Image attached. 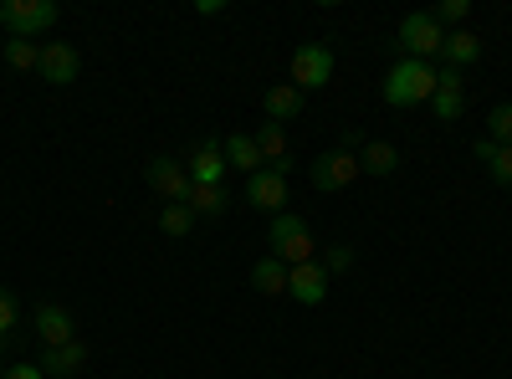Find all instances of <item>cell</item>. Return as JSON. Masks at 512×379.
<instances>
[{
    "label": "cell",
    "mask_w": 512,
    "mask_h": 379,
    "mask_svg": "<svg viewBox=\"0 0 512 379\" xmlns=\"http://www.w3.org/2000/svg\"><path fill=\"white\" fill-rule=\"evenodd\" d=\"M436 67L431 62H395L390 77H384V103L390 108H415V103H431L436 98Z\"/></svg>",
    "instance_id": "1"
},
{
    "label": "cell",
    "mask_w": 512,
    "mask_h": 379,
    "mask_svg": "<svg viewBox=\"0 0 512 379\" xmlns=\"http://www.w3.org/2000/svg\"><path fill=\"white\" fill-rule=\"evenodd\" d=\"M57 21H62L57 0H6V6H0V26L11 31V41H36V36H47Z\"/></svg>",
    "instance_id": "2"
},
{
    "label": "cell",
    "mask_w": 512,
    "mask_h": 379,
    "mask_svg": "<svg viewBox=\"0 0 512 379\" xmlns=\"http://www.w3.org/2000/svg\"><path fill=\"white\" fill-rule=\"evenodd\" d=\"M267 241H272V257H282L287 267L318 262V241H313L308 221H303V216H292V210H282V216H272V231H267Z\"/></svg>",
    "instance_id": "3"
},
{
    "label": "cell",
    "mask_w": 512,
    "mask_h": 379,
    "mask_svg": "<svg viewBox=\"0 0 512 379\" xmlns=\"http://www.w3.org/2000/svg\"><path fill=\"white\" fill-rule=\"evenodd\" d=\"M441 47H446V31L431 11H410L400 21V52L410 62H431V57H441Z\"/></svg>",
    "instance_id": "4"
},
{
    "label": "cell",
    "mask_w": 512,
    "mask_h": 379,
    "mask_svg": "<svg viewBox=\"0 0 512 379\" xmlns=\"http://www.w3.org/2000/svg\"><path fill=\"white\" fill-rule=\"evenodd\" d=\"M333 47L328 41H308V47H297L292 52V88L297 93H318V88H328L333 82Z\"/></svg>",
    "instance_id": "5"
},
{
    "label": "cell",
    "mask_w": 512,
    "mask_h": 379,
    "mask_svg": "<svg viewBox=\"0 0 512 379\" xmlns=\"http://www.w3.org/2000/svg\"><path fill=\"white\" fill-rule=\"evenodd\" d=\"M313 185L323 190V195H333V190H349L364 170H359V154H349V149H328V154H318L313 159Z\"/></svg>",
    "instance_id": "6"
},
{
    "label": "cell",
    "mask_w": 512,
    "mask_h": 379,
    "mask_svg": "<svg viewBox=\"0 0 512 379\" xmlns=\"http://www.w3.org/2000/svg\"><path fill=\"white\" fill-rule=\"evenodd\" d=\"M77 67H82V57H77V47H67V41H41V77L52 82V88H67V82H77Z\"/></svg>",
    "instance_id": "7"
},
{
    "label": "cell",
    "mask_w": 512,
    "mask_h": 379,
    "mask_svg": "<svg viewBox=\"0 0 512 379\" xmlns=\"http://www.w3.org/2000/svg\"><path fill=\"white\" fill-rule=\"evenodd\" d=\"M328 272L318 267V262H303V267H287V298H297L303 308H318L323 298H328Z\"/></svg>",
    "instance_id": "8"
},
{
    "label": "cell",
    "mask_w": 512,
    "mask_h": 379,
    "mask_svg": "<svg viewBox=\"0 0 512 379\" xmlns=\"http://www.w3.org/2000/svg\"><path fill=\"white\" fill-rule=\"evenodd\" d=\"M246 200L256 210H267V216H282L287 210V180L277 170H256V175H246Z\"/></svg>",
    "instance_id": "9"
},
{
    "label": "cell",
    "mask_w": 512,
    "mask_h": 379,
    "mask_svg": "<svg viewBox=\"0 0 512 379\" xmlns=\"http://www.w3.org/2000/svg\"><path fill=\"white\" fill-rule=\"evenodd\" d=\"M149 185H154V195H164V205L175 200V205H185V195H190V175H185V164L180 159H149Z\"/></svg>",
    "instance_id": "10"
},
{
    "label": "cell",
    "mask_w": 512,
    "mask_h": 379,
    "mask_svg": "<svg viewBox=\"0 0 512 379\" xmlns=\"http://www.w3.org/2000/svg\"><path fill=\"white\" fill-rule=\"evenodd\" d=\"M226 154H221V144H195L190 149V159H185V175H190V185H221L226 180Z\"/></svg>",
    "instance_id": "11"
},
{
    "label": "cell",
    "mask_w": 512,
    "mask_h": 379,
    "mask_svg": "<svg viewBox=\"0 0 512 379\" xmlns=\"http://www.w3.org/2000/svg\"><path fill=\"white\" fill-rule=\"evenodd\" d=\"M251 139H256V149H262L267 170H277V175L287 180V175H292V154H287V129H282V123H262Z\"/></svg>",
    "instance_id": "12"
},
{
    "label": "cell",
    "mask_w": 512,
    "mask_h": 379,
    "mask_svg": "<svg viewBox=\"0 0 512 379\" xmlns=\"http://www.w3.org/2000/svg\"><path fill=\"white\" fill-rule=\"evenodd\" d=\"M36 333H41V344H47V349H62V344L77 339V333H72V313L62 303H41L36 308Z\"/></svg>",
    "instance_id": "13"
},
{
    "label": "cell",
    "mask_w": 512,
    "mask_h": 379,
    "mask_svg": "<svg viewBox=\"0 0 512 379\" xmlns=\"http://www.w3.org/2000/svg\"><path fill=\"white\" fill-rule=\"evenodd\" d=\"M431 108H436L441 123H456V118H461V108H466V88H461V72H456V67H446V72L436 77V98H431Z\"/></svg>",
    "instance_id": "14"
},
{
    "label": "cell",
    "mask_w": 512,
    "mask_h": 379,
    "mask_svg": "<svg viewBox=\"0 0 512 379\" xmlns=\"http://www.w3.org/2000/svg\"><path fill=\"white\" fill-rule=\"evenodd\" d=\"M36 364H41V374H52V379H72L82 364H88V344L72 339V344H62V349H47Z\"/></svg>",
    "instance_id": "15"
},
{
    "label": "cell",
    "mask_w": 512,
    "mask_h": 379,
    "mask_svg": "<svg viewBox=\"0 0 512 379\" xmlns=\"http://www.w3.org/2000/svg\"><path fill=\"white\" fill-rule=\"evenodd\" d=\"M221 154H226L231 170H241V175L267 170V164H262V149H256V139H251V134H226V139H221Z\"/></svg>",
    "instance_id": "16"
},
{
    "label": "cell",
    "mask_w": 512,
    "mask_h": 379,
    "mask_svg": "<svg viewBox=\"0 0 512 379\" xmlns=\"http://www.w3.org/2000/svg\"><path fill=\"white\" fill-rule=\"evenodd\" d=\"M359 170L374 175V180H390V175L400 170V149L384 144V139H369V144L359 149Z\"/></svg>",
    "instance_id": "17"
},
{
    "label": "cell",
    "mask_w": 512,
    "mask_h": 379,
    "mask_svg": "<svg viewBox=\"0 0 512 379\" xmlns=\"http://www.w3.org/2000/svg\"><path fill=\"white\" fill-rule=\"evenodd\" d=\"M262 108H267V123H282V129H287V123L303 113V93H297L292 82H277V88H267Z\"/></svg>",
    "instance_id": "18"
},
{
    "label": "cell",
    "mask_w": 512,
    "mask_h": 379,
    "mask_svg": "<svg viewBox=\"0 0 512 379\" xmlns=\"http://www.w3.org/2000/svg\"><path fill=\"white\" fill-rule=\"evenodd\" d=\"M441 57H446V67H456V72H461V67H472V62L482 57V36H477V31H466V26H461V31H446Z\"/></svg>",
    "instance_id": "19"
},
{
    "label": "cell",
    "mask_w": 512,
    "mask_h": 379,
    "mask_svg": "<svg viewBox=\"0 0 512 379\" xmlns=\"http://www.w3.org/2000/svg\"><path fill=\"white\" fill-rule=\"evenodd\" d=\"M251 287H256V292H267V298H282V292H287V262L272 257V251H267V257H256V267H251Z\"/></svg>",
    "instance_id": "20"
},
{
    "label": "cell",
    "mask_w": 512,
    "mask_h": 379,
    "mask_svg": "<svg viewBox=\"0 0 512 379\" xmlns=\"http://www.w3.org/2000/svg\"><path fill=\"white\" fill-rule=\"evenodd\" d=\"M477 159H487V175H492L497 185H512V144L477 139Z\"/></svg>",
    "instance_id": "21"
},
{
    "label": "cell",
    "mask_w": 512,
    "mask_h": 379,
    "mask_svg": "<svg viewBox=\"0 0 512 379\" xmlns=\"http://www.w3.org/2000/svg\"><path fill=\"white\" fill-rule=\"evenodd\" d=\"M185 205H190V216H221L231 200H226V185H190Z\"/></svg>",
    "instance_id": "22"
},
{
    "label": "cell",
    "mask_w": 512,
    "mask_h": 379,
    "mask_svg": "<svg viewBox=\"0 0 512 379\" xmlns=\"http://www.w3.org/2000/svg\"><path fill=\"white\" fill-rule=\"evenodd\" d=\"M6 67L11 72H36L41 67V41H6Z\"/></svg>",
    "instance_id": "23"
},
{
    "label": "cell",
    "mask_w": 512,
    "mask_h": 379,
    "mask_svg": "<svg viewBox=\"0 0 512 379\" xmlns=\"http://www.w3.org/2000/svg\"><path fill=\"white\" fill-rule=\"evenodd\" d=\"M190 226H195L190 205H175V200H169V205L159 210V231H164V236H190Z\"/></svg>",
    "instance_id": "24"
},
{
    "label": "cell",
    "mask_w": 512,
    "mask_h": 379,
    "mask_svg": "<svg viewBox=\"0 0 512 379\" xmlns=\"http://www.w3.org/2000/svg\"><path fill=\"white\" fill-rule=\"evenodd\" d=\"M487 139L492 144H512V103H497L487 113Z\"/></svg>",
    "instance_id": "25"
},
{
    "label": "cell",
    "mask_w": 512,
    "mask_h": 379,
    "mask_svg": "<svg viewBox=\"0 0 512 379\" xmlns=\"http://www.w3.org/2000/svg\"><path fill=\"white\" fill-rule=\"evenodd\" d=\"M318 267H323L328 277H338V272H349V267H354V246H323V257H318Z\"/></svg>",
    "instance_id": "26"
},
{
    "label": "cell",
    "mask_w": 512,
    "mask_h": 379,
    "mask_svg": "<svg viewBox=\"0 0 512 379\" xmlns=\"http://www.w3.org/2000/svg\"><path fill=\"white\" fill-rule=\"evenodd\" d=\"M431 16H436L441 26H456V31H461V26H466V16H472V0H441V6H436Z\"/></svg>",
    "instance_id": "27"
},
{
    "label": "cell",
    "mask_w": 512,
    "mask_h": 379,
    "mask_svg": "<svg viewBox=\"0 0 512 379\" xmlns=\"http://www.w3.org/2000/svg\"><path fill=\"white\" fill-rule=\"evenodd\" d=\"M16 318H21V308H16V298L6 287H0V344L11 339V328H16Z\"/></svg>",
    "instance_id": "28"
},
{
    "label": "cell",
    "mask_w": 512,
    "mask_h": 379,
    "mask_svg": "<svg viewBox=\"0 0 512 379\" xmlns=\"http://www.w3.org/2000/svg\"><path fill=\"white\" fill-rule=\"evenodd\" d=\"M6 379H47V374H41V364H11Z\"/></svg>",
    "instance_id": "29"
},
{
    "label": "cell",
    "mask_w": 512,
    "mask_h": 379,
    "mask_svg": "<svg viewBox=\"0 0 512 379\" xmlns=\"http://www.w3.org/2000/svg\"><path fill=\"white\" fill-rule=\"evenodd\" d=\"M195 11H200V16H221V11H226V0H200Z\"/></svg>",
    "instance_id": "30"
},
{
    "label": "cell",
    "mask_w": 512,
    "mask_h": 379,
    "mask_svg": "<svg viewBox=\"0 0 512 379\" xmlns=\"http://www.w3.org/2000/svg\"><path fill=\"white\" fill-rule=\"evenodd\" d=\"M0 379H6V364H0Z\"/></svg>",
    "instance_id": "31"
},
{
    "label": "cell",
    "mask_w": 512,
    "mask_h": 379,
    "mask_svg": "<svg viewBox=\"0 0 512 379\" xmlns=\"http://www.w3.org/2000/svg\"><path fill=\"white\" fill-rule=\"evenodd\" d=\"M272 379H282V374H272Z\"/></svg>",
    "instance_id": "32"
}]
</instances>
